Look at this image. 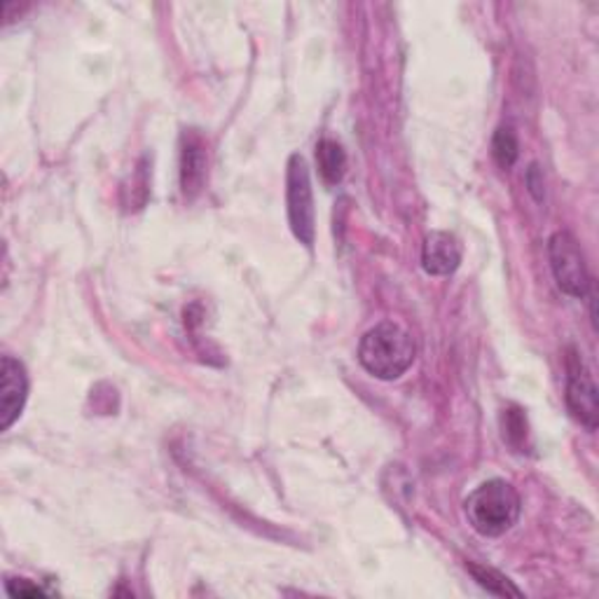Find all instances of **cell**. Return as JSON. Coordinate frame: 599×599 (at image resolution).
<instances>
[{
    "instance_id": "1",
    "label": "cell",
    "mask_w": 599,
    "mask_h": 599,
    "mask_svg": "<svg viewBox=\"0 0 599 599\" xmlns=\"http://www.w3.org/2000/svg\"><path fill=\"white\" fill-rule=\"evenodd\" d=\"M415 339L400 324L382 321L361 337L358 361L373 377L392 382L403 377L415 363Z\"/></svg>"
},
{
    "instance_id": "2",
    "label": "cell",
    "mask_w": 599,
    "mask_h": 599,
    "mask_svg": "<svg viewBox=\"0 0 599 599\" xmlns=\"http://www.w3.org/2000/svg\"><path fill=\"white\" fill-rule=\"evenodd\" d=\"M464 510L468 525L474 527L480 537L497 539L512 529L518 522L522 501L518 489L508 480L495 478L476 487L464 501Z\"/></svg>"
},
{
    "instance_id": "3",
    "label": "cell",
    "mask_w": 599,
    "mask_h": 599,
    "mask_svg": "<svg viewBox=\"0 0 599 599\" xmlns=\"http://www.w3.org/2000/svg\"><path fill=\"white\" fill-rule=\"evenodd\" d=\"M286 204L288 223L300 244L307 248L314 246L316 237V213H314V192L309 166L303 155H291L286 171Z\"/></svg>"
},
{
    "instance_id": "4",
    "label": "cell",
    "mask_w": 599,
    "mask_h": 599,
    "mask_svg": "<svg viewBox=\"0 0 599 599\" xmlns=\"http://www.w3.org/2000/svg\"><path fill=\"white\" fill-rule=\"evenodd\" d=\"M550 270L558 286L571 297H586L590 293V274L583 251L569 232H555L548 242Z\"/></svg>"
},
{
    "instance_id": "5",
    "label": "cell",
    "mask_w": 599,
    "mask_h": 599,
    "mask_svg": "<svg viewBox=\"0 0 599 599\" xmlns=\"http://www.w3.org/2000/svg\"><path fill=\"white\" fill-rule=\"evenodd\" d=\"M567 408L576 422H581L588 432L597 429L599 422V398L597 387L586 363L571 354L567 361Z\"/></svg>"
},
{
    "instance_id": "6",
    "label": "cell",
    "mask_w": 599,
    "mask_h": 599,
    "mask_svg": "<svg viewBox=\"0 0 599 599\" xmlns=\"http://www.w3.org/2000/svg\"><path fill=\"white\" fill-rule=\"evenodd\" d=\"M29 398L27 368L12 356L0 361V429L8 432L19 419Z\"/></svg>"
},
{
    "instance_id": "7",
    "label": "cell",
    "mask_w": 599,
    "mask_h": 599,
    "mask_svg": "<svg viewBox=\"0 0 599 599\" xmlns=\"http://www.w3.org/2000/svg\"><path fill=\"white\" fill-rule=\"evenodd\" d=\"M206 141L197 130H190L181 139V187L187 200H195L206 181Z\"/></svg>"
},
{
    "instance_id": "8",
    "label": "cell",
    "mask_w": 599,
    "mask_h": 599,
    "mask_svg": "<svg viewBox=\"0 0 599 599\" xmlns=\"http://www.w3.org/2000/svg\"><path fill=\"white\" fill-rule=\"evenodd\" d=\"M461 265V244L449 232H432L422 246V267L432 276H449Z\"/></svg>"
},
{
    "instance_id": "9",
    "label": "cell",
    "mask_w": 599,
    "mask_h": 599,
    "mask_svg": "<svg viewBox=\"0 0 599 599\" xmlns=\"http://www.w3.org/2000/svg\"><path fill=\"white\" fill-rule=\"evenodd\" d=\"M316 162L321 179H324L328 185H337L342 179H345L347 171V153L337 141L324 139L316 145Z\"/></svg>"
},
{
    "instance_id": "10",
    "label": "cell",
    "mask_w": 599,
    "mask_h": 599,
    "mask_svg": "<svg viewBox=\"0 0 599 599\" xmlns=\"http://www.w3.org/2000/svg\"><path fill=\"white\" fill-rule=\"evenodd\" d=\"M466 569L470 571V576H474L476 583L480 588H485L487 592L491 595H499V597H522V590H518L516 586H512L504 573H499L497 569H489V567H483V565H466Z\"/></svg>"
},
{
    "instance_id": "11",
    "label": "cell",
    "mask_w": 599,
    "mask_h": 599,
    "mask_svg": "<svg viewBox=\"0 0 599 599\" xmlns=\"http://www.w3.org/2000/svg\"><path fill=\"white\" fill-rule=\"evenodd\" d=\"M491 155H495V160L501 169H510L512 164L518 162L520 145H518L516 132H512L510 126H499L497 130L495 139H491Z\"/></svg>"
},
{
    "instance_id": "12",
    "label": "cell",
    "mask_w": 599,
    "mask_h": 599,
    "mask_svg": "<svg viewBox=\"0 0 599 599\" xmlns=\"http://www.w3.org/2000/svg\"><path fill=\"white\" fill-rule=\"evenodd\" d=\"M504 438L512 445V447H518L522 449L525 445V438H527V419L520 410H508L504 415Z\"/></svg>"
},
{
    "instance_id": "13",
    "label": "cell",
    "mask_w": 599,
    "mask_h": 599,
    "mask_svg": "<svg viewBox=\"0 0 599 599\" xmlns=\"http://www.w3.org/2000/svg\"><path fill=\"white\" fill-rule=\"evenodd\" d=\"M6 590L10 597H45L48 590H42L40 586L27 581V579H10L6 583Z\"/></svg>"
},
{
    "instance_id": "14",
    "label": "cell",
    "mask_w": 599,
    "mask_h": 599,
    "mask_svg": "<svg viewBox=\"0 0 599 599\" xmlns=\"http://www.w3.org/2000/svg\"><path fill=\"white\" fill-rule=\"evenodd\" d=\"M527 185H529V192L534 195V200L544 202V176H541L537 164H531L527 171Z\"/></svg>"
}]
</instances>
